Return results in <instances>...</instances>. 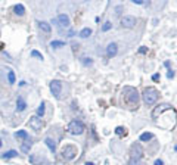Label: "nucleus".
Segmentation results:
<instances>
[{
  "instance_id": "nucleus-27",
  "label": "nucleus",
  "mask_w": 177,
  "mask_h": 165,
  "mask_svg": "<svg viewBox=\"0 0 177 165\" xmlns=\"http://www.w3.org/2000/svg\"><path fill=\"white\" fill-rule=\"evenodd\" d=\"M31 56H33V58H38V59H43V55H42L40 52H37V50H33V52H31Z\"/></svg>"
},
{
  "instance_id": "nucleus-1",
  "label": "nucleus",
  "mask_w": 177,
  "mask_h": 165,
  "mask_svg": "<svg viewBox=\"0 0 177 165\" xmlns=\"http://www.w3.org/2000/svg\"><path fill=\"white\" fill-rule=\"evenodd\" d=\"M122 94H124V100H125V103L130 106V108H137L139 106V93H137V90L134 87H130V86H127V87H124L122 90Z\"/></svg>"
},
{
  "instance_id": "nucleus-14",
  "label": "nucleus",
  "mask_w": 177,
  "mask_h": 165,
  "mask_svg": "<svg viewBox=\"0 0 177 165\" xmlns=\"http://www.w3.org/2000/svg\"><path fill=\"white\" fill-rule=\"evenodd\" d=\"M25 108H27V103H25V100L19 96V97L16 99V111H18V112H22V111H25Z\"/></svg>"
},
{
  "instance_id": "nucleus-8",
  "label": "nucleus",
  "mask_w": 177,
  "mask_h": 165,
  "mask_svg": "<svg viewBox=\"0 0 177 165\" xmlns=\"http://www.w3.org/2000/svg\"><path fill=\"white\" fill-rule=\"evenodd\" d=\"M55 22H58V25H59L61 28H68V27L71 25V19H69V16L65 15V13H61V15L55 19Z\"/></svg>"
},
{
  "instance_id": "nucleus-32",
  "label": "nucleus",
  "mask_w": 177,
  "mask_h": 165,
  "mask_svg": "<svg viewBox=\"0 0 177 165\" xmlns=\"http://www.w3.org/2000/svg\"><path fill=\"white\" fill-rule=\"evenodd\" d=\"M146 52H148L146 47H140V49H139V53H146Z\"/></svg>"
},
{
  "instance_id": "nucleus-24",
  "label": "nucleus",
  "mask_w": 177,
  "mask_h": 165,
  "mask_svg": "<svg viewBox=\"0 0 177 165\" xmlns=\"http://www.w3.org/2000/svg\"><path fill=\"white\" fill-rule=\"evenodd\" d=\"M111 28H112V24H111L109 21H106V22H105V24H103V25H102V31H103V33H106V31H109Z\"/></svg>"
},
{
  "instance_id": "nucleus-35",
  "label": "nucleus",
  "mask_w": 177,
  "mask_h": 165,
  "mask_svg": "<svg viewBox=\"0 0 177 165\" xmlns=\"http://www.w3.org/2000/svg\"><path fill=\"white\" fill-rule=\"evenodd\" d=\"M2 144H3V142H2V139H0V147H2Z\"/></svg>"
},
{
  "instance_id": "nucleus-15",
  "label": "nucleus",
  "mask_w": 177,
  "mask_h": 165,
  "mask_svg": "<svg viewBox=\"0 0 177 165\" xmlns=\"http://www.w3.org/2000/svg\"><path fill=\"white\" fill-rule=\"evenodd\" d=\"M44 143H46V146H47V147L50 149V152H53V153H55V150H56V143H55V140H53V139H50V137H46Z\"/></svg>"
},
{
  "instance_id": "nucleus-9",
  "label": "nucleus",
  "mask_w": 177,
  "mask_h": 165,
  "mask_svg": "<svg viewBox=\"0 0 177 165\" xmlns=\"http://www.w3.org/2000/svg\"><path fill=\"white\" fill-rule=\"evenodd\" d=\"M171 108V105L170 103H161V105H158L154 111H152V118H158V115H161L164 111L170 109Z\"/></svg>"
},
{
  "instance_id": "nucleus-29",
  "label": "nucleus",
  "mask_w": 177,
  "mask_h": 165,
  "mask_svg": "<svg viewBox=\"0 0 177 165\" xmlns=\"http://www.w3.org/2000/svg\"><path fill=\"white\" fill-rule=\"evenodd\" d=\"M121 12H122V6H117L115 8V13L117 15H121Z\"/></svg>"
},
{
  "instance_id": "nucleus-11",
  "label": "nucleus",
  "mask_w": 177,
  "mask_h": 165,
  "mask_svg": "<svg viewBox=\"0 0 177 165\" xmlns=\"http://www.w3.org/2000/svg\"><path fill=\"white\" fill-rule=\"evenodd\" d=\"M38 28H40L43 33H46V34H49L50 31H52L50 24H49V22H46V21H40V22H38Z\"/></svg>"
},
{
  "instance_id": "nucleus-21",
  "label": "nucleus",
  "mask_w": 177,
  "mask_h": 165,
  "mask_svg": "<svg viewBox=\"0 0 177 165\" xmlns=\"http://www.w3.org/2000/svg\"><path fill=\"white\" fill-rule=\"evenodd\" d=\"M152 137H154L152 133H143V134L140 136V142H149Z\"/></svg>"
},
{
  "instance_id": "nucleus-17",
  "label": "nucleus",
  "mask_w": 177,
  "mask_h": 165,
  "mask_svg": "<svg viewBox=\"0 0 177 165\" xmlns=\"http://www.w3.org/2000/svg\"><path fill=\"white\" fill-rule=\"evenodd\" d=\"M81 38H87V37H90L92 35V28H83L81 31H80V34H78Z\"/></svg>"
},
{
  "instance_id": "nucleus-31",
  "label": "nucleus",
  "mask_w": 177,
  "mask_h": 165,
  "mask_svg": "<svg viewBox=\"0 0 177 165\" xmlns=\"http://www.w3.org/2000/svg\"><path fill=\"white\" fill-rule=\"evenodd\" d=\"M155 165H164V161H162V159H156V161H155Z\"/></svg>"
},
{
  "instance_id": "nucleus-3",
  "label": "nucleus",
  "mask_w": 177,
  "mask_h": 165,
  "mask_svg": "<svg viewBox=\"0 0 177 165\" xmlns=\"http://www.w3.org/2000/svg\"><path fill=\"white\" fill-rule=\"evenodd\" d=\"M84 130H86V125H84L81 121L74 120V121H71L69 124H68V131L71 133V134H74V136H80V134H83Z\"/></svg>"
},
{
  "instance_id": "nucleus-4",
  "label": "nucleus",
  "mask_w": 177,
  "mask_h": 165,
  "mask_svg": "<svg viewBox=\"0 0 177 165\" xmlns=\"http://www.w3.org/2000/svg\"><path fill=\"white\" fill-rule=\"evenodd\" d=\"M62 155H64L65 159L71 161V159H74L75 155H77V147H75L74 144H66V146H64V149H62Z\"/></svg>"
},
{
  "instance_id": "nucleus-18",
  "label": "nucleus",
  "mask_w": 177,
  "mask_h": 165,
  "mask_svg": "<svg viewBox=\"0 0 177 165\" xmlns=\"http://www.w3.org/2000/svg\"><path fill=\"white\" fill-rule=\"evenodd\" d=\"M80 61H81V64H83L84 66L93 65V59H92V58H87V56H83V58H81Z\"/></svg>"
},
{
  "instance_id": "nucleus-7",
  "label": "nucleus",
  "mask_w": 177,
  "mask_h": 165,
  "mask_svg": "<svg viewBox=\"0 0 177 165\" xmlns=\"http://www.w3.org/2000/svg\"><path fill=\"white\" fill-rule=\"evenodd\" d=\"M50 91L55 97H59L61 96V91H62V83L59 80H53L50 81Z\"/></svg>"
},
{
  "instance_id": "nucleus-30",
  "label": "nucleus",
  "mask_w": 177,
  "mask_h": 165,
  "mask_svg": "<svg viewBox=\"0 0 177 165\" xmlns=\"http://www.w3.org/2000/svg\"><path fill=\"white\" fill-rule=\"evenodd\" d=\"M133 3H134V5H143L145 3V0H132Z\"/></svg>"
},
{
  "instance_id": "nucleus-13",
  "label": "nucleus",
  "mask_w": 177,
  "mask_h": 165,
  "mask_svg": "<svg viewBox=\"0 0 177 165\" xmlns=\"http://www.w3.org/2000/svg\"><path fill=\"white\" fill-rule=\"evenodd\" d=\"M30 162L33 165H42L43 159H42V156L38 153H33V155H30Z\"/></svg>"
},
{
  "instance_id": "nucleus-25",
  "label": "nucleus",
  "mask_w": 177,
  "mask_h": 165,
  "mask_svg": "<svg viewBox=\"0 0 177 165\" xmlns=\"http://www.w3.org/2000/svg\"><path fill=\"white\" fill-rule=\"evenodd\" d=\"M43 115H44V102H42L38 109H37V117H43Z\"/></svg>"
},
{
  "instance_id": "nucleus-26",
  "label": "nucleus",
  "mask_w": 177,
  "mask_h": 165,
  "mask_svg": "<svg viewBox=\"0 0 177 165\" xmlns=\"http://www.w3.org/2000/svg\"><path fill=\"white\" fill-rule=\"evenodd\" d=\"M50 46L56 49V47H62V46H65V43H64V41H59V40H53V41L50 43Z\"/></svg>"
},
{
  "instance_id": "nucleus-16",
  "label": "nucleus",
  "mask_w": 177,
  "mask_h": 165,
  "mask_svg": "<svg viewBox=\"0 0 177 165\" xmlns=\"http://www.w3.org/2000/svg\"><path fill=\"white\" fill-rule=\"evenodd\" d=\"M13 12H15V13H16L18 16H22V15L25 13V8H24L21 3H19V5H16V6L13 8Z\"/></svg>"
},
{
  "instance_id": "nucleus-23",
  "label": "nucleus",
  "mask_w": 177,
  "mask_h": 165,
  "mask_svg": "<svg viewBox=\"0 0 177 165\" xmlns=\"http://www.w3.org/2000/svg\"><path fill=\"white\" fill-rule=\"evenodd\" d=\"M115 134H118V136H125V134H127V131H125V128H124V127H117V128H115Z\"/></svg>"
},
{
  "instance_id": "nucleus-19",
  "label": "nucleus",
  "mask_w": 177,
  "mask_h": 165,
  "mask_svg": "<svg viewBox=\"0 0 177 165\" xmlns=\"http://www.w3.org/2000/svg\"><path fill=\"white\" fill-rule=\"evenodd\" d=\"M15 137H16V139L19 137V139H24V140H25V139H28V133L25 131V130H19V131L15 133Z\"/></svg>"
},
{
  "instance_id": "nucleus-33",
  "label": "nucleus",
  "mask_w": 177,
  "mask_h": 165,
  "mask_svg": "<svg viewBox=\"0 0 177 165\" xmlns=\"http://www.w3.org/2000/svg\"><path fill=\"white\" fill-rule=\"evenodd\" d=\"M152 80H154V81H158V80H159V74H154V75H152Z\"/></svg>"
},
{
  "instance_id": "nucleus-5",
  "label": "nucleus",
  "mask_w": 177,
  "mask_h": 165,
  "mask_svg": "<svg viewBox=\"0 0 177 165\" xmlns=\"http://www.w3.org/2000/svg\"><path fill=\"white\" fill-rule=\"evenodd\" d=\"M28 125H30V128H33L35 131H40V130L43 128V121H42L40 117L34 115V117H31V118L28 120Z\"/></svg>"
},
{
  "instance_id": "nucleus-10",
  "label": "nucleus",
  "mask_w": 177,
  "mask_h": 165,
  "mask_svg": "<svg viewBox=\"0 0 177 165\" xmlns=\"http://www.w3.org/2000/svg\"><path fill=\"white\" fill-rule=\"evenodd\" d=\"M117 53H118V46H117V43L108 44V47H106V55H108V58H112V56H115Z\"/></svg>"
},
{
  "instance_id": "nucleus-22",
  "label": "nucleus",
  "mask_w": 177,
  "mask_h": 165,
  "mask_svg": "<svg viewBox=\"0 0 177 165\" xmlns=\"http://www.w3.org/2000/svg\"><path fill=\"white\" fill-rule=\"evenodd\" d=\"M8 81H9V84L15 83V72L12 69H9V72H8Z\"/></svg>"
},
{
  "instance_id": "nucleus-2",
  "label": "nucleus",
  "mask_w": 177,
  "mask_h": 165,
  "mask_svg": "<svg viewBox=\"0 0 177 165\" xmlns=\"http://www.w3.org/2000/svg\"><path fill=\"white\" fill-rule=\"evenodd\" d=\"M143 102L146 106H152L155 102L158 100V97H159V91L156 90L155 87H148L143 90Z\"/></svg>"
},
{
  "instance_id": "nucleus-28",
  "label": "nucleus",
  "mask_w": 177,
  "mask_h": 165,
  "mask_svg": "<svg viewBox=\"0 0 177 165\" xmlns=\"http://www.w3.org/2000/svg\"><path fill=\"white\" fill-rule=\"evenodd\" d=\"M167 77H168V78H173V77H174V71H173V69H168V72H167Z\"/></svg>"
},
{
  "instance_id": "nucleus-12",
  "label": "nucleus",
  "mask_w": 177,
  "mask_h": 165,
  "mask_svg": "<svg viewBox=\"0 0 177 165\" xmlns=\"http://www.w3.org/2000/svg\"><path fill=\"white\" fill-rule=\"evenodd\" d=\"M31 146H33V142H31V139L28 137V139H25V142L22 143L21 150L24 152V153H28V152H30V149H31Z\"/></svg>"
},
{
  "instance_id": "nucleus-6",
  "label": "nucleus",
  "mask_w": 177,
  "mask_h": 165,
  "mask_svg": "<svg viewBox=\"0 0 177 165\" xmlns=\"http://www.w3.org/2000/svg\"><path fill=\"white\" fill-rule=\"evenodd\" d=\"M136 18L133 15H125L121 18V27L122 28H134L136 27Z\"/></svg>"
},
{
  "instance_id": "nucleus-20",
  "label": "nucleus",
  "mask_w": 177,
  "mask_h": 165,
  "mask_svg": "<svg viewBox=\"0 0 177 165\" xmlns=\"http://www.w3.org/2000/svg\"><path fill=\"white\" fill-rule=\"evenodd\" d=\"M15 156H18V152H16V150H8V152H5V153H3V158H5V159L15 158Z\"/></svg>"
},
{
  "instance_id": "nucleus-34",
  "label": "nucleus",
  "mask_w": 177,
  "mask_h": 165,
  "mask_svg": "<svg viewBox=\"0 0 177 165\" xmlns=\"http://www.w3.org/2000/svg\"><path fill=\"white\" fill-rule=\"evenodd\" d=\"M86 165H95L93 162H86Z\"/></svg>"
}]
</instances>
